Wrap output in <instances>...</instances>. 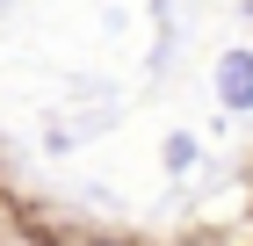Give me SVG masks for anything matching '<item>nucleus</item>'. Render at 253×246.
Returning <instances> with one entry per match:
<instances>
[{
	"mask_svg": "<svg viewBox=\"0 0 253 246\" xmlns=\"http://www.w3.org/2000/svg\"><path fill=\"white\" fill-rule=\"evenodd\" d=\"M217 95H224V109H253V51H232L217 65Z\"/></svg>",
	"mask_w": 253,
	"mask_h": 246,
	"instance_id": "1",
	"label": "nucleus"
}]
</instances>
